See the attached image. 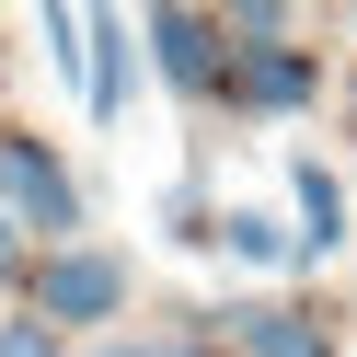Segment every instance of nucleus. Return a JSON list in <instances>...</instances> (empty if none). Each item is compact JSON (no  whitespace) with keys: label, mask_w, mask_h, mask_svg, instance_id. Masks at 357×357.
<instances>
[{"label":"nucleus","mask_w":357,"mask_h":357,"mask_svg":"<svg viewBox=\"0 0 357 357\" xmlns=\"http://www.w3.org/2000/svg\"><path fill=\"white\" fill-rule=\"evenodd\" d=\"M346 104H357V93H346Z\"/></svg>","instance_id":"nucleus-13"},{"label":"nucleus","mask_w":357,"mask_h":357,"mask_svg":"<svg viewBox=\"0 0 357 357\" xmlns=\"http://www.w3.org/2000/svg\"><path fill=\"white\" fill-rule=\"evenodd\" d=\"M0 357H58V334L47 323H0Z\"/></svg>","instance_id":"nucleus-10"},{"label":"nucleus","mask_w":357,"mask_h":357,"mask_svg":"<svg viewBox=\"0 0 357 357\" xmlns=\"http://www.w3.org/2000/svg\"><path fill=\"white\" fill-rule=\"evenodd\" d=\"M81 12H93V35H81V47H93V93H81V104L116 127L127 116V12H116V0H81Z\"/></svg>","instance_id":"nucleus-6"},{"label":"nucleus","mask_w":357,"mask_h":357,"mask_svg":"<svg viewBox=\"0 0 357 357\" xmlns=\"http://www.w3.org/2000/svg\"><path fill=\"white\" fill-rule=\"evenodd\" d=\"M35 277V323H116L127 311V254H104V242H58L47 265H24Z\"/></svg>","instance_id":"nucleus-1"},{"label":"nucleus","mask_w":357,"mask_h":357,"mask_svg":"<svg viewBox=\"0 0 357 357\" xmlns=\"http://www.w3.org/2000/svg\"><path fill=\"white\" fill-rule=\"evenodd\" d=\"M150 58H162L173 93H219V70H231V47H219V24L196 0H150Z\"/></svg>","instance_id":"nucleus-3"},{"label":"nucleus","mask_w":357,"mask_h":357,"mask_svg":"<svg viewBox=\"0 0 357 357\" xmlns=\"http://www.w3.org/2000/svg\"><path fill=\"white\" fill-rule=\"evenodd\" d=\"M288 196H300V254H334V242H346V196H334V173L300 162V173H288Z\"/></svg>","instance_id":"nucleus-7"},{"label":"nucleus","mask_w":357,"mask_h":357,"mask_svg":"<svg viewBox=\"0 0 357 357\" xmlns=\"http://www.w3.org/2000/svg\"><path fill=\"white\" fill-rule=\"evenodd\" d=\"M219 35L231 47H288V0H219Z\"/></svg>","instance_id":"nucleus-9"},{"label":"nucleus","mask_w":357,"mask_h":357,"mask_svg":"<svg viewBox=\"0 0 357 357\" xmlns=\"http://www.w3.org/2000/svg\"><path fill=\"white\" fill-rule=\"evenodd\" d=\"M219 242H231L242 265H288V242H300V231H277V208H231V219H219Z\"/></svg>","instance_id":"nucleus-8"},{"label":"nucleus","mask_w":357,"mask_h":357,"mask_svg":"<svg viewBox=\"0 0 357 357\" xmlns=\"http://www.w3.org/2000/svg\"><path fill=\"white\" fill-rule=\"evenodd\" d=\"M0 208L24 219V231H58V242L81 231V185H70V162H58L47 139H24V127H0Z\"/></svg>","instance_id":"nucleus-2"},{"label":"nucleus","mask_w":357,"mask_h":357,"mask_svg":"<svg viewBox=\"0 0 357 357\" xmlns=\"http://www.w3.org/2000/svg\"><path fill=\"white\" fill-rule=\"evenodd\" d=\"M219 323H231V346H242V357H334V346H323V323H311V311H277V300L219 311Z\"/></svg>","instance_id":"nucleus-5"},{"label":"nucleus","mask_w":357,"mask_h":357,"mask_svg":"<svg viewBox=\"0 0 357 357\" xmlns=\"http://www.w3.org/2000/svg\"><path fill=\"white\" fill-rule=\"evenodd\" d=\"M219 93L254 104V116H288V104H311V58H300V47H231Z\"/></svg>","instance_id":"nucleus-4"},{"label":"nucleus","mask_w":357,"mask_h":357,"mask_svg":"<svg viewBox=\"0 0 357 357\" xmlns=\"http://www.w3.org/2000/svg\"><path fill=\"white\" fill-rule=\"evenodd\" d=\"M93 357H208V346H93Z\"/></svg>","instance_id":"nucleus-12"},{"label":"nucleus","mask_w":357,"mask_h":357,"mask_svg":"<svg viewBox=\"0 0 357 357\" xmlns=\"http://www.w3.org/2000/svg\"><path fill=\"white\" fill-rule=\"evenodd\" d=\"M12 277H24V219L0 208V288H12Z\"/></svg>","instance_id":"nucleus-11"}]
</instances>
